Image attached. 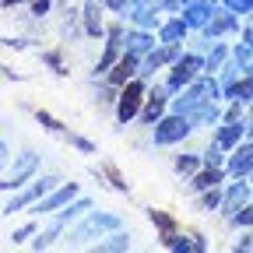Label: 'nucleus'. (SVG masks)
I'll list each match as a JSON object with an SVG mask.
<instances>
[{"label": "nucleus", "mask_w": 253, "mask_h": 253, "mask_svg": "<svg viewBox=\"0 0 253 253\" xmlns=\"http://www.w3.org/2000/svg\"><path fill=\"white\" fill-rule=\"evenodd\" d=\"M36 120H39V126H46L49 134H60V137L67 134V126H63V123H60L53 113H46V109H39V113H36Z\"/></svg>", "instance_id": "obj_31"}, {"label": "nucleus", "mask_w": 253, "mask_h": 253, "mask_svg": "<svg viewBox=\"0 0 253 253\" xmlns=\"http://www.w3.org/2000/svg\"><path fill=\"white\" fill-rule=\"evenodd\" d=\"M221 7L232 11V14H250L253 11V0H221Z\"/></svg>", "instance_id": "obj_39"}, {"label": "nucleus", "mask_w": 253, "mask_h": 253, "mask_svg": "<svg viewBox=\"0 0 253 253\" xmlns=\"http://www.w3.org/2000/svg\"><path fill=\"white\" fill-rule=\"evenodd\" d=\"M123 36H126L123 25H106V49H102V60L95 63V74H99V78H106L109 67L123 56Z\"/></svg>", "instance_id": "obj_8"}, {"label": "nucleus", "mask_w": 253, "mask_h": 253, "mask_svg": "<svg viewBox=\"0 0 253 253\" xmlns=\"http://www.w3.org/2000/svg\"><path fill=\"white\" fill-rule=\"evenodd\" d=\"M36 232H39V225H36V221H25V225H18V229L11 232V243H14V246H18V243H28Z\"/></svg>", "instance_id": "obj_37"}, {"label": "nucleus", "mask_w": 253, "mask_h": 253, "mask_svg": "<svg viewBox=\"0 0 253 253\" xmlns=\"http://www.w3.org/2000/svg\"><path fill=\"white\" fill-rule=\"evenodd\" d=\"M250 179H253V172H250Z\"/></svg>", "instance_id": "obj_50"}, {"label": "nucleus", "mask_w": 253, "mask_h": 253, "mask_svg": "<svg viewBox=\"0 0 253 253\" xmlns=\"http://www.w3.org/2000/svg\"><path fill=\"white\" fill-rule=\"evenodd\" d=\"M120 229V218L116 214H99V211H88L84 214V221L71 232V243L78 246V243H84V239H91V236H102V232H116Z\"/></svg>", "instance_id": "obj_6"}, {"label": "nucleus", "mask_w": 253, "mask_h": 253, "mask_svg": "<svg viewBox=\"0 0 253 253\" xmlns=\"http://www.w3.org/2000/svg\"><path fill=\"white\" fill-rule=\"evenodd\" d=\"M232 102H243V106L253 102V74H239V81L232 88Z\"/></svg>", "instance_id": "obj_28"}, {"label": "nucleus", "mask_w": 253, "mask_h": 253, "mask_svg": "<svg viewBox=\"0 0 253 253\" xmlns=\"http://www.w3.org/2000/svg\"><path fill=\"white\" fill-rule=\"evenodd\" d=\"M60 236H63V225H60V221H49V229L36 232V239H32V250H49Z\"/></svg>", "instance_id": "obj_25"}, {"label": "nucleus", "mask_w": 253, "mask_h": 253, "mask_svg": "<svg viewBox=\"0 0 253 253\" xmlns=\"http://www.w3.org/2000/svg\"><path fill=\"white\" fill-rule=\"evenodd\" d=\"M201 74H204V56H197V53H179V60L172 63V71H169V78H166L169 95H179L190 81H197Z\"/></svg>", "instance_id": "obj_3"}, {"label": "nucleus", "mask_w": 253, "mask_h": 253, "mask_svg": "<svg viewBox=\"0 0 253 253\" xmlns=\"http://www.w3.org/2000/svg\"><path fill=\"white\" fill-rule=\"evenodd\" d=\"M243 123H246V134H253V102H250V109H246V120H243Z\"/></svg>", "instance_id": "obj_45"}, {"label": "nucleus", "mask_w": 253, "mask_h": 253, "mask_svg": "<svg viewBox=\"0 0 253 253\" xmlns=\"http://www.w3.org/2000/svg\"><path fill=\"white\" fill-rule=\"evenodd\" d=\"M250 194H253V186L246 183V179H236V183H229L225 190H221V214H236L246 201H250Z\"/></svg>", "instance_id": "obj_13"}, {"label": "nucleus", "mask_w": 253, "mask_h": 253, "mask_svg": "<svg viewBox=\"0 0 253 253\" xmlns=\"http://www.w3.org/2000/svg\"><path fill=\"white\" fill-rule=\"evenodd\" d=\"M229 221H232L236 229H250V225H253V204L246 201V204H243L236 214H229Z\"/></svg>", "instance_id": "obj_34"}, {"label": "nucleus", "mask_w": 253, "mask_h": 253, "mask_svg": "<svg viewBox=\"0 0 253 253\" xmlns=\"http://www.w3.org/2000/svg\"><path fill=\"white\" fill-rule=\"evenodd\" d=\"M81 25H84V36L88 39H102L106 36V21H102V4H99V0H84Z\"/></svg>", "instance_id": "obj_15"}, {"label": "nucleus", "mask_w": 253, "mask_h": 253, "mask_svg": "<svg viewBox=\"0 0 253 253\" xmlns=\"http://www.w3.org/2000/svg\"><path fill=\"white\" fill-rule=\"evenodd\" d=\"M218 11V0H190V4H183V21L190 25V28H201L204 32V25L211 21V14Z\"/></svg>", "instance_id": "obj_14"}, {"label": "nucleus", "mask_w": 253, "mask_h": 253, "mask_svg": "<svg viewBox=\"0 0 253 253\" xmlns=\"http://www.w3.org/2000/svg\"><path fill=\"white\" fill-rule=\"evenodd\" d=\"M236 250H253V236H243V239H236Z\"/></svg>", "instance_id": "obj_44"}, {"label": "nucleus", "mask_w": 253, "mask_h": 253, "mask_svg": "<svg viewBox=\"0 0 253 253\" xmlns=\"http://www.w3.org/2000/svg\"><path fill=\"white\" fill-rule=\"evenodd\" d=\"M166 109H169V88L166 84L162 88H148V99L141 106V123L144 126H155L158 120L166 116Z\"/></svg>", "instance_id": "obj_11"}, {"label": "nucleus", "mask_w": 253, "mask_h": 253, "mask_svg": "<svg viewBox=\"0 0 253 253\" xmlns=\"http://www.w3.org/2000/svg\"><path fill=\"white\" fill-rule=\"evenodd\" d=\"M49 7H53V0H36V4H32V14L42 18V14H49Z\"/></svg>", "instance_id": "obj_41"}, {"label": "nucleus", "mask_w": 253, "mask_h": 253, "mask_svg": "<svg viewBox=\"0 0 253 253\" xmlns=\"http://www.w3.org/2000/svg\"><path fill=\"white\" fill-rule=\"evenodd\" d=\"M236 28H239V18L232 11H225V7H218L211 14V21L204 25V36L208 39H218V36H225V32H236Z\"/></svg>", "instance_id": "obj_17"}, {"label": "nucleus", "mask_w": 253, "mask_h": 253, "mask_svg": "<svg viewBox=\"0 0 253 253\" xmlns=\"http://www.w3.org/2000/svg\"><path fill=\"white\" fill-rule=\"evenodd\" d=\"M225 176H229V172H225V166H201V169L194 172V183H190V186H194L197 194H201V190L221 186V179H225Z\"/></svg>", "instance_id": "obj_20"}, {"label": "nucleus", "mask_w": 253, "mask_h": 253, "mask_svg": "<svg viewBox=\"0 0 253 253\" xmlns=\"http://www.w3.org/2000/svg\"><path fill=\"white\" fill-rule=\"evenodd\" d=\"M74 197H78V183H60V186L49 190L39 204H32V211H36V214H56L60 208H67Z\"/></svg>", "instance_id": "obj_9"}, {"label": "nucleus", "mask_w": 253, "mask_h": 253, "mask_svg": "<svg viewBox=\"0 0 253 253\" xmlns=\"http://www.w3.org/2000/svg\"><path fill=\"white\" fill-rule=\"evenodd\" d=\"M148 221L162 232V236H169V232H176V218L172 214H166V211H158V208H148Z\"/></svg>", "instance_id": "obj_27"}, {"label": "nucleus", "mask_w": 253, "mask_h": 253, "mask_svg": "<svg viewBox=\"0 0 253 253\" xmlns=\"http://www.w3.org/2000/svg\"><path fill=\"white\" fill-rule=\"evenodd\" d=\"M0 46H7V49H25L28 42H25V39H0Z\"/></svg>", "instance_id": "obj_43"}, {"label": "nucleus", "mask_w": 253, "mask_h": 253, "mask_svg": "<svg viewBox=\"0 0 253 253\" xmlns=\"http://www.w3.org/2000/svg\"><path fill=\"white\" fill-rule=\"evenodd\" d=\"M63 137H67V144H71V148H78L81 155H95V144H91L88 137H81V134H63Z\"/></svg>", "instance_id": "obj_38"}, {"label": "nucleus", "mask_w": 253, "mask_h": 253, "mask_svg": "<svg viewBox=\"0 0 253 253\" xmlns=\"http://www.w3.org/2000/svg\"><path fill=\"white\" fill-rule=\"evenodd\" d=\"M243 42H246V46H253V25H250V28H243Z\"/></svg>", "instance_id": "obj_46"}, {"label": "nucleus", "mask_w": 253, "mask_h": 253, "mask_svg": "<svg viewBox=\"0 0 253 253\" xmlns=\"http://www.w3.org/2000/svg\"><path fill=\"white\" fill-rule=\"evenodd\" d=\"M53 186H60V179H56V176H42V179L32 183V186L25 183L21 190H14V197L4 204V214H14V211H25V208H32V204H39Z\"/></svg>", "instance_id": "obj_4"}, {"label": "nucleus", "mask_w": 253, "mask_h": 253, "mask_svg": "<svg viewBox=\"0 0 253 253\" xmlns=\"http://www.w3.org/2000/svg\"><path fill=\"white\" fill-rule=\"evenodd\" d=\"M243 137H246V123H221V126H218V134H214V141L225 148V151H232Z\"/></svg>", "instance_id": "obj_22"}, {"label": "nucleus", "mask_w": 253, "mask_h": 253, "mask_svg": "<svg viewBox=\"0 0 253 253\" xmlns=\"http://www.w3.org/2000/svg\"><path fill=\"white\" fill-rule=\"evenodd\" d=\"M236 81H239V67H236V63H232V67H221V78H218V84H221V99L232 102V88H236Z\"/></svg>", "instance_id": "obj_30"}, {"label": "nucleus", "mask_w": 253, "mask_h": 253, "mask_svg": "<svg viewBox=\"0 0 253 253\" xmlns=\"http://www.w3.org/2000/svg\"><path fill=\"white\" fill-rule=\"evenodd\" d=\"M225 148H221L218 141H211V148L208 151H201V158H204V166H225V155H221Z\"/></svg>", "instance_id": "obj_36"}, {"label": "nucleus", "mask_w": 253, "mask_h": 253, "mask_svg": "<svg viewBox=\"0 0 253 253\" xmlns=\"http://www.w3.org/2000/svg\"><path fill=\"white\" fill-rule=\"evenodd\" d=\"M4 4H21V0H4Z\"/></svg>", "instance_id": "obj_48"}, {"label": "nucleus", "mask_w": 253, "mask_h": 253, "mask_svg": "<svg viewBox=\"0 0 253 253\" xmlns=\"http://www.w3.org/2000/svg\"><path fill=\"white\" fill-rule=\"evenodd\" d=\"M201 166H204L201 151H197V155H194V151H186V155H176V172H179V176H194Z\"/></svg>", "instance_id": "obj_26"}, {"label": "nucleus", "mask_w": 253, "mask_h": 253, "mask_svg": "<svg viewBox=\"0 0 253 253\" xmlns=\"http://www.w3.org/2000/svg\"><path fill=\"white\" fill-rule=\"evenodd\" d=\"M232 56L229 46H221V42H211V53L204 56V74H218L221 67H225V60Z\"/></svg>", "instance_id": "obj_24"}, {"label": "nucleus", "mask_w": 253, "mask_h": 253, "mask_svg": "<svg viewBox=\"0 0 253 253\" xmlns=\"http://www.w3.org/2000/svg\"><path fill=\"white\" fill-rule=\"evenodd\" d=\"M141 74V56H134V53H126L123 49V56L109 67V74H106V84H113V88H123L130 78H137Z\"/></svg>", "instance_id": "obj_12"}, {"label": "nucleus", "mask_w": 253, "mask_h": 253, "mask_svg": "<svg viewBox=\"0 0 253 253\" xmlns=\"http://www.w3.org/2000/svg\"><path fill=\"white\" fill-rule=\"evenodd\" d=\"M0 166H4V158H0Z\"/></svg>", "instance_id": "obj_49"}, {"label": "nucleus", "mask_w": 253, "mask_h": 253, "mask_svg": "<svg viewBox=\"0 0 253 253\" xmlns=\"http://www.w3.org/2000/svg\"><path fill=\"white\" fill-rule=\"evenodd\" d=\"M42 63H46V67H49L56 78H63V74H67V67H63V56H60L56 49H46V53H42Z\"/></svg>", "instance_id": "obj_35"}, {"label": "nucleus", "mask_w": 253, "mask_h": 253, "mask_svg": "<svg viewBox=\"0 0 253 253\" xmlns=\"http://www.w3.org/2000/svg\"><path fill=\"white\" fill-rule=\"evenodd\" d=\"M88 211H91V197H74L67 208H60V211H56V214H49V218H53V221H60V225L67 229L74 218H84Z\"/></svg>", "instance_id": "obj_21"}, {"label": "nucleus", "mask_w": 253, "mask_h": 253, "mask_svg": "<svg viewBox=\"0 0 253 253\" xmlns=\"http://www.w3.org/2000/svg\"><path fill=\"white\" fill-rule=\"evenodd\" d=\"M225 172H229L232 179H250V172H253V141H239V144L229 151Z\"/></svg>", "instance_id": "obj_10"}, {"label": "nucleus", "mask_w": 253, "mask_h": 253, "mask_svg": "<svg viewBox=\"0 0 253 253\" xmlns=\"http://www.w3.org/2000/svg\"><path fill=\"white\" fill-rule=\"evenodd\" d=\"M99 176H106V179H109V186L116 190V194H126V190H130V183L120 176V169H116L113 162H102V166H99Z\"/></svg>", "instance_id": "obj_29"}, {"label": "nucleus", "mask_w": 253, "mask_h": 253, "mask_svg": "<svg viewBox=\"0 0 253 253\" xmlns=\"http://www.w3.org/2000/svg\"><path fill=\"white\" fill-rule=\"evenodd\" d=\"M194 130H197V126L190 123V116H183V113H166L162 120L151 126V141H155L158 148H166V144H179V141H186Z\"/></svg>", "instance_id": "obj_2"}, {"label": "nucleus", "mask_w": 253, "mask_h": 253, "mask_svg": "<svg viewBox=\"0 0 253 253\" xmlns=\"http://www.w3.org/2000/svg\"><path fill=\"white\" fill-rule=\"evenodd\" d=\"M179 53H183V46L158 42L151 53H144V56H141V78H148V74H155V71H162V67H172V63L179 60Z\"/></svg>", "instance_id": "obj_7"}, {"label": "nucleus", "mask_w": 253, "mask_h": 253, "mask_svg": "<svg viewBox=\"0 0 253 253\" xmlns=\"http://www.w3.org/2000/svg\"><path fill=\"white\" fill-rule=\"evenodd\" d=\"M246 120V109H243V102H232L229 109H225V116H221V123H243Z\"/></svg>", "instance_id": "obj_40"}, {"label": "nucleus", "mask_w": 253, "mask_h": 253, "mask_svg": "<svg viewBox=\"0 0 253 253\" xmlns=\"http://www.w3.org/2000/svg\"><path fill=\"white\" fill-rule=\"evenodd\" d=\"M123 49L134 53V56L151 53V49H155V32H148V28H130V32L123 36Z\"/></svg>", "instance_id": "obj_18"}, {"label": "nucleus", "mask_w": 253, "mask_h": 253, "mask_svg": "<svg viewBox=\"0 0 253 253\" xmlns=\"http://www.w3.org/2000/svg\"><path fill=\"white\" fill-rule=\"evenodd\" d=\"M36 172H39V155H36V151H21V155H14L11 172L0 179V194H4V190H21Z\"/></svg>", "instance_id": "obj_5"}, {"label": "nucleus", "mask_w": 253, "mask_h": 253, "mask_svg": "<svg viewBox=\"0 0 253 253\" xmlns=\"http://www.w3.org/2000/svg\"><path fill=\"white\" fill-rule=\"evenodd\" d=\"M221 208V186L201 190V211H218Z\"/></svg>", "instance_id": "obj_32"}, {"label": "nucleus", "mask_w": 253, "mask_h": 253, "mask_svg": "<svg viewBox=\"0 0 253 253\" xmlns=\"http://www.w3.org/2000/svg\"><path fill=\"white\" fill-rule=\"evenodd\" d=\"M158 4H134V7H126V21H130L134 28H148V32H155L158 25H162V18H158Z\"/></svg>", "instance_id": "obj_16"}, {"label": "nucleus", "mask_w": 253, "mask_h": 253, "mask_svg": "<svg viewBox=\"0 0 253 253\" xmlns=\"http://www.w3.org/2000/svg\"><path fill=\"white\" fill-rule=\"evenodd\" d=\"M0 158H7V144L4 141H0Z\"/></svg>", "instance_id": "obj_47"}, {"label": "nucleus", "mask_w": 253, "mask_h": 253, "mask_svg": "<svg viewBox=\"0 0 253 253\" xmlns=\"http://www.w3.org/2000/svg\"><path fill=\"white\" fill-rule=\"evenodd\" d=\"M102 7H109V11H116V14H126V0H99Z\"/></svg>", "instance_id": "obj_42"}, {"label": "nucleus", "mask_w": 253, "mask_h": 253, "mask_svg": "<svg viewBox=\"0 0 253 253\" xmlns=\"http://www.w3.org/2000/svg\"><path fill=\"white\" fill-rule=\"evenodd\" d=\"M186 32H190V25L183 21V14H176V18H169V21H162V25H158V42L183 46V42H186Z\"/></svg>", "instance_id": "obj_19"}, {"label": "nucleus", "mask_w": 253, "mask_h": 253, "mask_svg": "<svg viewBox=\"0 0 253 253\" xmlns=\"http://www.w3.org/2000/svg\"><path fill=\"white\" fill-rule=\"evenodd\" d=\"M221 116H225V113H221L218 102H204L201 109L190 113V123H194V126H214V123H221Z\"/></svg>", "instance_id": "obj_23"}, {"label": "nucleus", "mask_w": 253, "mask_h": 253, "mask_svg": "<svg viewBox=\"0 0 253 253\" xmlns=\"http://www.w3.org/2000/svg\"><path fill=\"white\" fill-rule=\"evenodd\" d=\"M144 99H148V84H144V78H130L120 91H116V120L120 123H130V120H137L141 116V106H144Z\"/></svg>", "instance_id": "obj_1"}, {"label": "nucleus", "mask_w": 253, "mask_h": 253, "mask_svg": "<svg viewBox=\"0 0 253 253\" xmlns=\"http://www.w3.org/2000/svg\"><path fill=\"white\" fill-rule=\"evenodd\" d=\"M130 246H134V243H130V232H120V229H116L106 243H99V250H130Z\"/></svg>", "instance_id": "obj_33"}]
</instances>
